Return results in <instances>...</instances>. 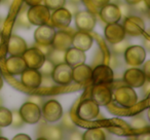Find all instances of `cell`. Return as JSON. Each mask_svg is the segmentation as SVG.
<instances>
[{"label":"cell","instance_id":"obj_1","mask_svg":"<svg viewBox=\"0 0 150 140\" xmlns=\"http://www.w3.org/2000/svg\"><path fill=\"white\" fill-rule=\"evenodd\" d=\"M112 95H114V99L120 106L125 108H131L136 105L138 101L137 93L135 92L134 88L129 86H120L117 89H115L114 92H112Z\"/></svg>","mask_w":150,"mask_h":140},{"label":"cell","instance_id":"obj_2","mask_svg":"<svg viewBox=\"0 0 150 140\" xmlns=\"http://www.w3.org/2000/svg\"><path fill=\"white\" fill-rule=\"evenodd\" d=\"M27 16L31 25L40 26L48 24L50 20V11L44 4H38L34 6H30L27 11Z\"/></svg>","mask_w":150,"mask_h":140},{"label":"cell","instance_id":"obj_3","mask_svg":"<svg viewBox=\"0 0 150 140\" xmlns=\"http://www.w3.org/2000/svg\"><path fill=\"white\" fill-rule=\"evenodd\" d=\"M114 80V73L109 65L100 64L92 69L91 82L94 85H109Z\"/></svg>","mask_w":150,"mask_h":140},{"label":"cell","instance_id":"obj_4","mask_svg":"<svg viewBox=\"0 0 150 140\" xmlns=\"http://www.w3.org/2000/svg\"><path fill=\"white\" fill-rule=\"evenodd\" d=\"M100 113V106L91 99L81 101L77 107V115L82 121H94Z\"/></svg>","mask_w":150,"mask_h":140},{"label":"cell","instance_id":"obj_5","mask_svg":"<svg viewBox=\"0 0 150 140\" xmlns=\"http://www.w3.org/2000/svg\"><path fill=\"white\" fill-rule=\"evenodd\" d=\"M125 61L132 67L140 66L144 63L146 58V50L141 45H129L123 53Z\"/></svg>","mask_w":150,"mask_h":140},{"label":"cell","instance_id":"obj_6","mask_svg":"<svg viewBox=\"0 0 150 140\" xmlns=\"http://www.w3.org/2000/svg\"><path fill=\"white\" fill-rule=\"evenodd\" d=\"M41 114L47 123L60 121L63 115V107L57 100H48L41 106Z\"/></svg>","mask_w":150,"mask_h":140},{"label":"cell","instance_id":"obj_7","mask_svg":"<svg viewBox=\"0 0 150 140\" xmlns=\"http://www.w3.org/2000/svg\"><path fill=\"white\" fill-rule=\"evenodd\" d=\"M75 26L79 31H93L96 26V17L90 11H78L74 15Z\"/></svg>","mask_w":150,"mask_h":140},{"label":"cell","instance_id":"obj_8","mask_svg":"<svg viewBox=\"0 0 150 140\" xmlns=\"http://www.w3.org/2000/svg\"><path fill=\"white\" fill-rule=\"evenodd\" d=\"M52 77L57 85L68 86L72 82V67L65 62L54 65Z\"/></svg>","mask_w":150,"mask_h":140},{"label":"cell","instance_id":"obj_9","mask_svg":"<svg viewBox=\"0 0 150 140\" xmlns=\"http://www.w3.org/2000/svg\"><path fill=\"white\" fill-rule=\"evenodd\" d=\"M20 113L23 117L24 122L30 125L36 124L41 119V107L33 102L27 101L20 108Z\"/></svg>","mask_w":150,"mask_h":140},{"label":"cell","instance_id":"obj_10","mask_svg":"<svg viewBox=\"0 0 150 140\" xmlns=\"http://www.w3.org/2000/svg\"><path fill=\"white\" fill-rule=\"evenodd\" d=\"M92 99L99 106H106L112 101V90L109 85H94Z\"/></svg>","mask_w":150,"mask_h":140},{"label":"cell","instance_id":"obj_11","mask_svg":"<svg viewBox=\"0 0 150 140\" xmlns=\"http://www.w3.org/2000/svg\"><path fill=\"white\" fill-rule=\"evenodd\" d=\"M122 27L125 31V34H129L131 36L142 35L145 31V23L143 19L134 15L125 18Z\"/></svg>","mask_w":150,"mask_h":140},{"label":"cell","instance_id":"obj_12","mask_svg":"<svg viewBox=\"0 0 150 140\" xmlns=\"http://www.w3.org/2000/svg\"><path fill=\"white\" fill-rule=\"evenodd\" d=\"M122 80L125 85L135 89L141 88L147 78H146L145 73L142 69L137 68V67H132V68L127 69L125 71Z\"/></svg>","mask_w":150,"mask_h":140},{"label":"cell","instance_id":"obj_13","mask_svg":"<svg viewBox=\"0 0 150 140\" xmlns=\"http://www.w3.org/2000/svg\"><path fill=\"white\" fill-rule=\"evenodd\" d=\"M71 21H72V15L68 9L63 6L61 9H54V13L50 15V25L59 29H65L69 27Z\"/></svg>","mask_w":150,"mask_h":140},{"label":"cell","instance_id":"obj_14","mask_svg":"<svg viewBox=\"0 0 150 140\" xmlns=\"http://www.w3.org/2000/svg\"><path fill=\"white\" fill-rule=\"evenodd\" d=\"M74 30L60 29L58 32L54 33V39L52 41V48L61 50H67L69 48L72 46V35L74 34Z\"/></svg>","mask_w":150,"mask_h":140},{"label":"cell","instance_id":"obj_15","mask_svg":"<svg viewBox=\"0 0 150 140\" xmlns=\"http://www.w3.org/2000/svg\"><path fill=\"white\" fill-rule=\"evenodd\" d=\"M24 61L27 64L28 68H33V69H39L43 62L45 61L46 57L38 50L36 46L31 48H27L22 55Z\"/></svg>","mask_w":150,"mask_h":140},{"label":"cell","instance_id":"obj_16","mask_svg":"<svg viewBox=\"0 0 150 140\" xmlns=\"http://www.w3.org/2000/svg\"><path fill=\"white\" fill-rule=\"evenodd\" d=\"M38 134L40 135L39 139L60 140L64 138V131L61 126L48 125L45 123H42L40 125Z\"/></svg>","mask_w":150,"mask_h":140},{"label":"cell","instance_id":"obj_17","mask_svg":"<svg viewBox=\"0 0 150 140\" xmlns=\"http://www.w3.org/2000/svg\"><path fill=\"white\" fill-rule=\"evenodd\" d=\"M41 76L38 69L27 68L21 73V82L28 89H37L40 87Z\"/></svg>","mask_w":150,"mask_h":140},{"label":"cell","instance_id":"obj_18","mask_svg":"<svg viewBox=\"0 0 150 140\" xmlns=\"http://www.w3.org/2000/svg\"><path fill=\"white\" fill-rule=\"evenodd\" d=\"M100 18L105 24H112V23H118L119 20L121 19V14L118 9V5L114 3L106 4L100 9Z\"/></svg>","mask_w":150,"mask_h":140},{"label":"cell","instance_id":"obj_19","mask_svg":"<svg viewBox=\"0 0 150 140\" xmlns=\"http://www.w3.org/2000/svg\"><path fill=\"white\" fill-rule=\"evenodd\" d=\"M56 30L52 25H40L34 32V40L37 44H52Z\"/></svg>","mask_w":150,"mask_h":140},{"label":"cell","instance_id":"obj_20","mask_svg":"<svg viewBox=\"0 0 150 140\" xmlns=\"http://www.w3.org/2000/svg\"><path fill=\"white\" fill-rule=\"evenodd\" d=\"M105 38L110 44H114L125 38V31L122 25L118 23L107 24L105 28Z\"/></svg>","mask_w":150,"mask_h":140},{"label":"cell","instance_id":"obj_21","mask_svg":"<svg viewBox=\"0 0 150 140\" xmlns=\"http://www.w3.org/2000/svg\"><path fill=\"white\" fill-rule=\"evenodd\" d=\"M91 76H92V68L88 65L82 63L77 66L72 67V80H74L76 84H88L91 82Z\"/></svg>","mask_w":150,"mask_h":140},{"label":"cell","instance_id":"obj_22","mask_svg":"<svg viewBox=\"0 0 150 140\" xmlns=\"http://www.w3.org/2000/svg\"><path fill=\"white\" fill-rule=\"evenodd\" d=\"M93 42H94L93 36L88 34V32L78 30L77 32H74V34L72 35V46L83 52H86L92 48Z\"/></svg>","mask_w":150,"mask_h":140},{"label":"cell","instance_id":"obj_23","mask_svg":"<svg viewBox=\"0 0 150 140\" xmlns=\"http://www.w3.org/2000/svg\"><path fill=\"white\" fill-rule=\"evenodd\" d=\"M5 68L11 75H19L28 67L22 56H11L5 62Z\"/></svg>","mask_w":150,"mask_h":140},{"label":"cell","instance_id":"obj_24","mask_svg":"<svg viewBox=\"0 0 150 140\" xmlns=\"http://www.w3.org/2000/svg\"><path fill=\"white\" fill-rule=\"evenodd\" d=\"M27 48V43L24 38L16 34L11 36L7 43V53L11 56H22Z\"/></svg>","mask_w":150,"mask_h":140},{"label":"cell","instance_id":"obj_25","mask_svg":"<svg viewBox=\"0 0 150 140\" xmlns=\"http://www.w3.org/2000/svg\"><path fill=\"white\" fill-rule=\"evenodd\" d=\"M86 53L83 50L74 48V46H71L65 52V63L70 65L71 67L82 64V63L86 62Z\"/></svg>","mask_w":150,"mask_h":140},{"label":"cell","instance_id":"obj_26","mask_svg":"<svg viewBox=\"0 0 150 140\" xmlns=\"http://www.w3.org/2000/svg\"><path fill=\"white\" fill-rule=\"evenodd\" d=\"M105 133L101 128H91L82 134L83 140H104Z\"/></svg>","mask_w":150,"mask_h":140},{"label":"cell","instance_id":"obj_27","mask_svg":"<svg viewBox=\"0 0 150 140\" xmlns=\"http://www.w3.org/2000/svg\"><path fill=\"white\" fill-rule=\"evenodd\" d=\"M13 114L9 109L0 106V127H8L11 124Z\"/></svg>","mask_w":150,"mask_h":140},{"label":"cell","instance_id":"obj_28","mask_svg":"<svg viewBox=\"0 0 150 140\" xmlns=\"http://www.w3.org/2000/svg\"><path fill=\"white\" fill-rule=\"evenodd\" d=\"M65 52L66 50H56V48H52V52L50 53L46 58L48 60H50L54 65L61 64V63L65 62Z\"/></svg>","mask_w":150,"mask_h":140},{"label":"cell","instance_id":"obj_29","mask_svg":"<svg viewBox=\"0 0 150 140\" xmlns=\"http://www.w3.org/2000/svg\"><path fill=\"white\" fill-rule=\"evenodd\" d=\"M27 11L28 9H27V7H26V4L23 5L22 9H21V11H20L19 15H18V17H17V24L19 26H21V27L29 29L30 26H31V24H30L29 19H28Z\"/></svg>","mask_w":150,"mask_h":140},{"label":"cell","instance_id":"obj_30","mask_svg":"<svg viewBox=\"0 0 150 140\" xmlns=\"http://www.w3.org/2000/svg\"><path fill=\"white\" fill-rule=\"evenodd\" d=\"M60 119H61V127L66 129L67 131H72V130L76 129V125L74 124L73 119H71V117L68 113L62 115V117Z\"/></svg>","mask_w":150,"mask_h":140},{"label":"cell","instance_id":"obj_31","mask_svg":"<svg viewBox=\"0 0 150 140\" xmlns=\"http://www.w3.org/2000/svg\"><path fill=\"white\" fill-rule=\"evenodd\" d=\"M129 45V41H127V40H121V41L119 42H116V43L112 44V46H111V50H112V53L114 55H123V53H125V50H127V48Z\"/></svg>","mask_w":150,"mask_h":140},{"label":"cell","instance_id":"obj_32","mask_svg":"<svg viewBox=\"0 0 150 140\" xmlns=\"http://www.w3.org/2000/svg\"><path fill=\"white\" fill-rule=\"evenodd\" d=\"M54 64L46 58L45 61L43 62V64L39 68V72L41 73V75H52V71H54Z\"/></svg>","mask_w":150,"mask_h":140},{"label":"cell","instance_id":"obj_33","mask_svg":"<svg viewBox=\"0 0 150 140\" xmlns=\"http://www.w3.org/2000/svg\"><path fill=\"white\" fill-rule=\"evenodd\" d=\"M42 2L50 11V9L54 11V9H61V7L64 6L65 3H66V0H43Z\"/></svg>","mask_w":150,"mask_h":140},{"label":"cell","instance_id":"obj_34","mask_svg":"<svg viewBox=\"0 0 150 140\" xmlns=\"http://www.w3.org/2000/svg\"><path fill=\"white\" fill-rule=\"evenodd\" d=\"M147 126V121L142 117H134L131 121V127L134 129H144Z\"/></svg>","mask_w":150,"mask_h":140},{"label":"cell","instance_id":"obj_35","mask_svg":"<svg viewBox=\"0 0 150 140\" xmlns=\"http://www.w3.org/2000/svg\"><path fill=\"white\" fill-rule=\"evenodd\" d=\"M11 114H13V119H11V124L13 128H20L24 125V119L22 117L21 113H20L19 110H13L11 111Z\"/></svg>","mask_w":150,"mask_h":140},{"label":"cell","instance_id":"obj_36","mask_svg":"<svg viewBox=\"0 0 150 140\" xmlns=\"http://www.w3.org/2000/svg\"><path fill=\"white\" fill-rule=\"evenodd\" d=\"M118 9H119V11H120L121 17L123 16L125 18H127V17H129V16L133 15V11H134L133 6H132V5H129V4H127V2L119 4Z\"/></svg>","mask_w":150,"mask_h":140},{"label":"cell","instance_id":"obj_37","mask_svg":"<svg viewBox=\"0 0 150 140\" xmlns=\"http://www.w3.org/2000/svg\"><path fill=\"white\" fill-rule=\"evenodd\" d=\"M40 86L43 88H54L56 86V82L52 80V75H42Z\"/></svg>","mask_w":150,"mask_h":140},{"label":"cell","instance_id":"obj_38","mask_svg":"<svg viewBox=\"0 0 150 140\" xmlns=\"http://www.w3.org/2000/svg\"><path fill=\"white\" fill-rule=\"evenodd\" d=\"M133 6L134 11H137L138 13H141V14H147L148 11H149V6L144 2V0L140 1V2L136 3V4L132 5Z\"/></svg>","mask_w":150,"mask_h":140},{"label":"cell","instance_id":"obj_39","mask_svg":"<svg viewBox=\"0 0 150 140\" xmlns=\"http://www.w3.org/2000/svg\"><path fill=\"white\" fill-rule=\"evenodd\" d=\"M35 46L40 50V52L43 53V55L45 57H47L48 55H50V53L52 52V44H37V43H36Z\"/></svg>","mask_w":150,"mask_h":140},{"label":"cell","instance_id":"obj_40","mask_svg":"<svg viewBox=\"0 0 150 140\" xmlns=\"http://www.w3.org/2000/svg\"><path fill=\"white\" fill-rule=\"evenodd\" d=\"M110 2V0H90V3L94 7L98 9H101L103 6H105L106 4Z\"/></svg>","mask_w":150,"mask_h":140},{"label":"cell","instance_id":"obj_41","mask_svg":"<svg viewBox=\"0 0 150 140\" xmlns=\"http://www.w3.org/2000/svg\"><path fill=\"white\" fill-rule=\"evenodd\" d=\"M65 9H67L69 11H70L71 15H73V14H76L78 11V6H77V3H74V2H71V1H69V2H66L64 5Z\"/></svg>","mask_w":150,"mask_h":140},{"label":"cell","instance_id":"obj_42","mask_svg":"<svg viewBox=\"0 0 150 140\" xmlns=\"http://www.w3.org/2000/svg\"><path fill=\"white\" fill-rule=\"evenodd\" d=\"M28 101L35 103V104H37L39 107H41L42 105H43V103H44L43 98H42V97H40V96H37V95H33V96H30L29 98H28Z\"/></svg>","mask_w":150,"mask_h":140},{"label":"cell","instance_id":"obj_43","mask_svg":"<svg viewBox=\"0 0 150 140\" xmlns=\"http://www.w3.org/2000/svg\"><path fill=\"white\" fill-rule=\"evenodd\" d=\"M71 134L70 136H68V139H77V140H80L82 139V134L80 133L79 131H77L76 129L72 130V131H70Z\"/></svg>","mask_w":150,"mask_h":140},{"label":"cell","instance_id":"obj_44","mask_svg":"<svg viewBox=\"0 0 150 140\" xmlns=\"http://www.w3.org/2000/svg\"><path fill=\"white\" fill-rule=\"evenodd\" d=\"M142 91H143V93H144V95L145 96H148L149 95V92H150V82H149V80H145V82L143 84V86H142Z\"/></svg>","mask_w":150,"mask_h":140},{"label":"cell","instance_id":"obj_45","mask_svg":"<svg viewBox=\"0 0 150 140\" xmlns=\"http://www.w3.org/2000/svg\"><path fill=\"white\" fill-rule=\"evenodd\" d=\"M143 72L145 73V75H146V78H148L149 80L150 78V61H147V62L144 64V66H143Z\"/></svg>","mask_w":150,"mask_h":140},{"label":"cell","instance_id":"obj_46","mask_svg":"<svg viewBox=\"0 0 150 140\" xmlns=\"http://www.w3.org/2000/svg\"><path fill=\"white\" fill-rule=\"evenodd\" d=\"M43 0H25V4L29 6H34V5L41 4Z\"/></svg>","mask_w":150,"mask_h":140},{"label":"cell","instance_id":"obj_47","mask_svg":"<svg viewBox=\"0 0 150 140\" xmlns=\"http://www.w3.org/2000/svg\"><path fill=\"white\" fill-rule=\"evenodd\" d=\"M30 139L31 138L27 134H18V135H16L13 137V140H30Z\"/></svg>","mask_w":150,"mask_h":140},{"label":"cell","instance_id":"obj_48","mask_svg":"<svg viewBox=\"0 0 150 140\" xmlns=\"http://www.w3.org/2000/svg\"><path fill=\"white\" fill-rule=\"evenodd\" d=\"M125 1L127 3V4H129V5H134V4H136V3L140 2V1H142V0H125Z\"/></svg>","mask_w":150,"mask_h":140},{"label":"cell","instance_id":"obj_49","mask_svg":"<svg viewBox=\"0 0 150 140\" xmlns=\"http://www.w3.org/2000/svg\"><path fill=\"white\" fill-rule=\"evenodd\" d=\"M2 43H3V37H2V33H1V31H0V48H1Z\"/></svg>","mask_w":150,"mask_h":140},{"label":"cell","instance_id":"obj_50","mask_svg":"<svg viewBox=\"0 0 150 140\" xmlns=\"http://www.w3.org/2000/svg\"><path fill=\"white\" fill-rule=\"evenodd\" d=\"M2 87H3V78L0 76V90L2 89Z\"/></svg>","mask_w":150,"mask_h":140},{"label":"cell","instance_id":"obj_51","mask_svg":"<svg viewBox=\"0 0 150 140\" xmlns=\"http://www.w3.org/2000/svg\"><path fill=\"white\" fill-rule=\"evenodd\" d=\"M145 45H146V48H147V50H149L150 46H149V41H148V39L145 40Z\"/></svg>","mask_w":150,"mask_h":140},{"label":"cell","instance_id":"obj_52","mask_svg":"<svg viewBox=\"0 0 150 140\" xmlns=\"http://www.w3.org/2000/svg\"><path fill=\"white\" fill-rule=\"evenodd\" d=\"M69 1H71V2H74V3H80L81 2V0H69Z\"/></svg>","mask_w":150,"mask_h":140},{"label":"cell","instance_id":"obj_53","mask_svg":"<svg viewBox=\"0 0 150 140\" xmlns=\"http://www.w3.org/2000/svg\"><path fill=\"white\" fill-rule=\"evenodd\" d=\"M0 106H2V100H1V98H0Z\"/></svg>","mask_w":150,"mask_h":140},{"label":"cell","instance_id":"obj_54","mask_svg":"<svg viewBox=\"0 0 150 140\" xmlns=\"http://www.w3.org/2000/svg\"><path fill=\"white\" fill-rule=\"evenodd\" d=\"M0 135H1V130H0Z\"/></svg>","mask_w":150,"mask_h":140}]
</instances>
